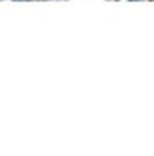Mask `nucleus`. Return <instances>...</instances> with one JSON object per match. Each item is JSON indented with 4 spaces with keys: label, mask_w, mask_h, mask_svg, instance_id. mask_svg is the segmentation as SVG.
<instances>
[]
</instances>
